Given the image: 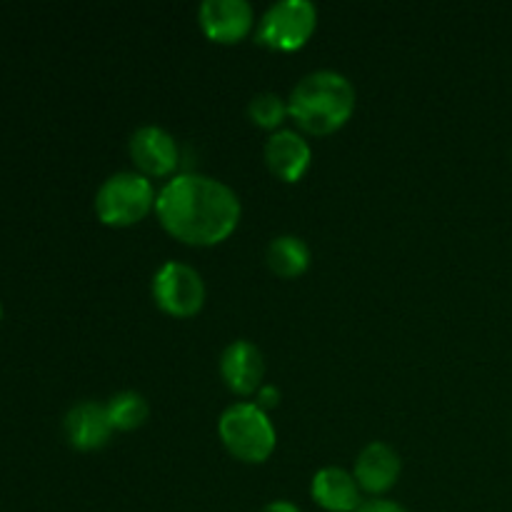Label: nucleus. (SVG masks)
I'll list each match as a JSON object with an SVG mask.
<instances>
[{
  "label": "nucleus",
  "mask_w": 512,
  "mask_h": 512,
  "mask_svg": "<svg viewBox=\"0 0 512 512\" xmlns=\"http://www.w3.org/2000/svg\"><path fill=\"white\" fill-rule=\"evenodd\" d=\"M155 215L168 235L193 248H210L235 233L243 215L238 193L200 173L173 175L155 200Z\"/></svg>",
  "instance_id": "obj_1"
},
{
  "label": "nucleus",
  "mask_w": 512,
  "mask_h": 512,
  "mask_svg": "<svg viewBox=\"0 0 512 512\" xmlns=\"http://www.w3.org/2000/svg\"><path fill=\"white\" fill-rule=\"evenodd\" d=\"M358 95L353 83L338 70H315L293 88L288 98V115L303 133H338L353 118Z\"/></svg>",
  "instance_id": "obj_2"
},
{
  "label": "nucleus",
  "mask_w": 512,
  "mask_h": 512,
  "mask_svg": "<svg viewBox=\"0 0 512 512\" xmlns=\"http://www.w3.org/2000/svg\"><path fill=\"white\" fill-rule=\"evenodd\" d=\"M153 180L140 175L138 170H123L103 180L95 193V215L108 228H130L155 213Z\"/></svg>",
  "instance_id": "obj_3"
},
{
  "label": "nucleus",
  "mask_w": 512,
  "mask_h": 512,
  "mask_svg": "<svg viewBox=\"0 0 512 512\" xmlns=\"http://www.w3.org/2000/svg\"><path fill=\"white\" fill-rule=\"evenodd\" d=\"M218 435L225 450L240 463L260 465L275 453L278 433L273 420L255 403H235L220 415Z\"/></svg>",
  "instance_id": "obj_4"
},
{
  "label": "nucleus",
  "mask_w": 512,
  "mask_h": 512,
  "mask_svg": "<svg viewBox=\"0 0 512 512\" xmlns=\"http://www.w3.org/2000/svg\"><path fill=\"white\" fill-rule=\"evenodd\" d=\"M318 10L308 0H283L270 5L258 23V43L278 53H295L313 38Z\"/></svg>",
  "instance_id": "obj_5"
},
{
  "label": "nucleus",
  "mask_w": 512,
  "mask_h": 512,
  "mask_svg": "<svg viewBox=\"0 0 512 512\" xmlns=\"http://www.w3.org/2000/svg\"><path fill=\"white\" fill-rule=\"evenodd\" d=\"M153 300L170 318H193L205 305L203 275L190 265L168 260L153 275Z\"/></svg>",
  "instance_id": "obj_6"
},
{
  "label": "nucleus",
  "mask_w": 512,
  "mask_h": 512,
  "mask_svg": "<svg viewBox=\"0 0 512 512\" xmlns=\"http://www.w3.org/2000/svg\"><path fill=\"white\" fill-rule=\"evenodd\" d=\"M130 160L145 178H170L178 170L180 150L173 135L158 125H143L130 135Z\"/></svg>",
  "instance_id": "obj_7"
},
{
  "label": "nucleus",
  "mask_w": 512,
  "mask_h": 512,
  "mask_svg": "<svg viewBox=\"0 0 512 512\" xmlns=\"http://www.w3.org/2000/svg\"><path fill=\"white\" fill-rule=\"evenodd\" d=\"M198 23L213 43L235 45L250 35L255 13L245 0H205L198 8Z\"/></svg>",
  "instance_id": "obj_8"
},
{
  "label": "nucleus",
  "mask_w": 512,
  "mask_h": 512,
  "mask_svg": "<svg viewBox=\"0 0 512 512\" xmlns=\"http://www.w3.org/2000/svg\"><path fill=\"white\" fill-rule=\"evenodd\" d=\"M220 375L235 395L250 398L258 393L265 385V358L258 345L250 340H233L220 355Z\"/></svg>",
  "instance_id": "obj_9"
},
{
  "label": "nucleus",
  "mask_w": 512,
  "mask_h": 512,
  "mask_svg": "<svg viewBox=\"0 0 512 512\" xmlns=\"http://www.w3.org/2000/svg\"><path fill=\"white\" fill-rule=\"evenodd\" d=\"M65 438L80 453H93L108 445L110 435L115 433L113 423H110L108 408L95 400H83V403L73 405L63 420Z\"/></svg>",
  "instance_id": "obj_10"
},
{
  "label": "nucleus",
  "mask_w": 512,
  "mask_h": 512,
  "mask_svg": "<svg viewBox=\"0 0 512 512\" xmlns=\"http://www.w3.org/2000/svg\"><path fill=\"white\" fill-rule=\"evenodd\" d=\"M265 163L278 180L298 183L313 163V150L295 130H275L265 143Z\"/></svg>",
  "instance_id": "obj_11"
},
{
  "label": "nucleus",
  "mask_w": 512,
  "mask_h": 512,
  "mask_svg": "<svg viewBox=\"0 0 512 512\" xmlns=\"http://www.w3.org/2000/svg\"><path fill=\"white\" fill-rule=\"evenodd\" d=\"M400 470V455L390 448L388 443H370L360 450L358 460H355V480H358L360 490L370 495H383L398 483Z\"/></svg>",
  "instance_id": "obj_12"
},
{
  "label": "nucleus",
  "mask_w": 512,
  "mask_h": 512,
  "mask_svg": "<svg viewBox=\"0 0 512 512\" xmlns=\"http://www.w3.org/2000/svg\"><path fill=\"white\" fill-rule=\"evenodd\" d=\"M363 490L353 473L343 468H323L313 475L310 498L325 512H355L363 505Z\"/></svg>",
  "instance_id": "obj_13"
},
{
  "label": "nucleus",
  "mask_w": 512,
  "mask_h": 512,
  "mask_svg": "<svg viewBox=\"0 0 512 512\" xmlns=\"http://www.w3.org/2000/svg\"><path fill=\"white\" fill-rule=\"evenodd\" d=\"M265 260H268L273 275L283 280H295L310 268V248L298 235H278L270 240Z\"/></svg>",
  "instance_id": "obj_14"
},
{
  "label": "nucleus",
  "mask_w": 512,
  "mask_h": 512,
  "mask_svg": "<svg viewBox=\"0 0 512 512\" xmlns=\"http://www.w3.org/2000/svg\"><path fill=\"white\" fill-rule=\"evenodd\" d=\"M110 415V423L120 433H130V430H138L148 423L150 418V405L135 390H123V393H115L113 398L105 403Z\"/></svg>",
  "instance_id": "obj_15"
},
{
  "label": "nucleus",
  "mask_w": 512,
  "mask_h": 512,
  "mask_svg": "<svg viewBox=\"0 0 512 512\" xmlns=\"http://www.w3.org/2000/svg\"><path fill=\"white\" fill-rule=\"evenodd\" d=\"M248 118L253 125L263 130H280V125L288 118V100L280 98L278 93H258L248 103Z\"/></svg>",
  "instance_id": "obj_16"
},
{
  "label": "nucleus",
  "mask_w": 512,
  "mask_h": 512,
  "mask_svg": "<svg viewBox=\"0 0 512 512\" xmlns=\"http://www.w3.org/2000/svg\"><path fill=\"white\" fill-rule=\"evenodd\" d=\"M255 405H258L260 410H265V413H268V410H273V408H278V405H280V390L275 388V385H263V388L255 393Z\"/></svg>",
  "instance_id": "obj_17"
},
{
  "label": "nucleus",
  "mask_w": 512,
  "mask_h": 512,
  "mask_svg": "<svg viewBox=\"0 0 512 512\" xmlns=\"http://www.w3.org/2000/svg\"><path fill=\"white\" fill-rule=\"evenodd\" d=\"M355 512H410V510H405L400 503H393V500L375 498V500H365V503Z\"/></svg>",
  "instance_id": "obj_18"
},
{
  "label": "nucleus",
  "mask_w": 512,
  "mask_h": 512,
  "mask_svg": "<svg viewBox=\"0 0 512 512\" xmlns=\"http://www.w3.org/2000/svg\"><path fill=\"white\" fill-rule=\"evenodd\" d=\"M260 512H300V508L295 503H290V500H273V503L265 505Z\"/></svg>",
  "instance_id": "obj_19"
},
{
  "label": "nucleus",
  "mask_w": 512,
  "mask_h": 512,
  "mask_svg": "<svg viewBox=\"0 0 512 512\" xmlns=\"http://www.w3.org/2000/svg\"><path fill=\"white\" fill-rule=\"evenodd\" d=\"M0 318H3V305H0Z\"/></svg>",
  "instance_id": "obj_20"
}]
</instances>
